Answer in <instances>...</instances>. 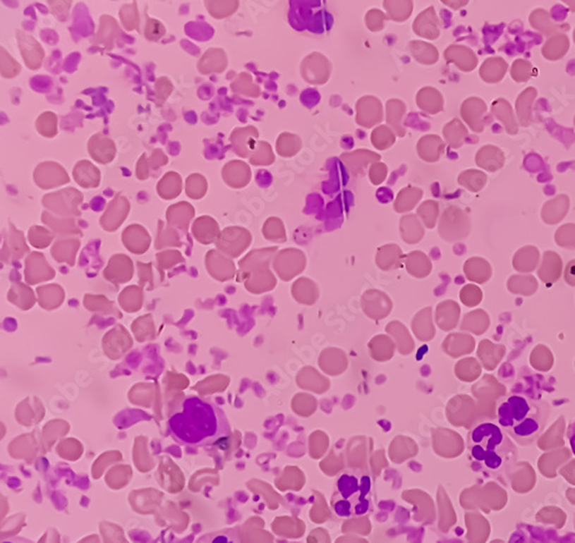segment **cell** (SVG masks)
I'll return each mask as SVG.
<instances>
[{
	"mask_svg": "<svg viewBox=\"0 0 575 543\" xmlns=\"http://www.w3.org/2000/svg\"><path fill=\"white\" fill-rule=\"evenodd\" d=\"M168 428L178 444L189 446H211L230 434L222 410L196 396L184 400L181 409L168 419Z\"/></svg>",
	"mask_w": 575,
	"mask_h": 543,
	"instance_id": "cell-1",
	"label": "cell"
},
{
	"mask_svg": "<svg viewBox=\"0 0 575 543\" xmlns=\"http://www.w3.org/2000/svg\"><path fill=\"white\" fill-rule=\"evenodd\" d=\"M549 415V403L520 395L505 397L497 408L500 427L520 446H529L538 440Z\"/></svg>",
	"mask_w": 575,
	"mask_h": 543,
	"instance_id": "cell-2",
	"label": "cell"
},
{
	"mask_svg": "<svg viewBox=\"0 0 575 543\" xmlns=\"http://www.w3.org/2000/svg\"><path fill=\"white\" fill-rule=\"evenodd\" d=\"M467 448L473 462L489 472L504 470L518 455L510 437L490 420H481L473 426L467 437Z\"/></svg>",
	"mask_w": 575,
	"mask_h": 543,
	"instance_id": "cell-3",
	"label": "cell"
},
{
	"mask_svg": "<svg viewBox=\"0 0 575 543\" xmlns=\"http://www.w3.org/2000/svg\"><path fill=\"white\" fill-rule=\"evenodd\" d=\"M370 479L367 475H341L332 501L334 512L339 518L366 515L370 509Z\"/></svg>",
	"mask_w": 575,
	"mask_h": 543,
	"instance_id": "cell-4",
	"label": "cell"
},
{
	"mask_svg": "<svg viewBox=\"0 0 575 543\" xmlns=\"http://www.w3.org/2000/svg\"><path fill=\"white\" fill-rule=\"evenodd\" d=\"M487 112V104L481 98H467L461 105L460 113L464 121L476 133L485 130V116Z\"/></svg>",
	"mask_w": 575,
	"mask_h": 543,
	"instance_id": "cell-5",
	"label": "cell"
},
{
	"mask_svg": "<svg viewBox=\"0 0 575 543\" xmlns=\"http://www.w3.org/2000/svg\"><path fill=\"white\" fill-rule=\"evenodd\" d=\"M529 23L533 28L545 36H554L557 34H564L569 32V25L566 23H557L551 18L550 13L543 8L533 11L529 16Z\"/></svg>",
	"mask_w": 575,
	"mask_h": 543,
	"instance_id": "cell-6",
	"label": "cell"
},
{
	"mask_svg": "<svg viewBox=\"0 0 575 543\" xmlns=\"http://www.w3.org/2000/svg\"><path fill=\"white\" fill-rule=\"evenodd\" d=\"M357 122L365 127H372L381 121L383 116L382 105L375 97H363L357 105Z\"/></svg>",
	"mask_w": 575,
	"mask_h": 543,
	"instance_id": "cell-7",
	"label": "cell"
},
{
	"mask_svg": "<svg viewBox=\"0 0 575 543\" xmlns=\"http://www.w3.org/2000/svg\"><path fill=\"white\" fill-rule=\"evenodd\" d=\"M444 58L448 63H454L463 72H472L476 69L479 59L470 47L463 45H451L444 51Z\"/></svg>",
	"mask_w": 575,
	"mask_h": 543,
	"instance_id": "cell-8",
	"label": "cell"
},
{
	"mask_svg": "<svg viewBox=\"0 0 575 543\" xmlns=\"http://www.w3.org/2000/svg\"><path fill=\"white\" fill-rule=\"evenodd\" d=\"M476 163L487 172H497L504 167L505 154L496 145H485L476 153Z\"/></svg>",
	"mask_w": 575,
	"mask_h": 543,
	"instance_id": "cell-9",
	"label": "cell"
},
{
	"mask_svg": "<svg viewBox=\"0 0 575 543\" xmlns=\"http://www.w3.org/2000/svg\"><path fill=\"white\" fill-rule=\"evenodd\" d=\"M317 65V59H315V52L312 54L311 56H306L302 63V73L303 78L308 82H311L313 85H319V80H317V71L320 74L321 78L324 82L328 81L330 75V63L328 59H326L322 54L320 56L319 63Z\"/></svg>",
	"mask_w": 575,
	"mask_h": 543,
	"instance_id": "cell-10",
	"label": "cell"
},
{
	"mask_svg": "<svg viewBox=\"0 0 575 543\" xmlns=\"http://www.w3.org/2000/svg\"><path fill=\"white\" fill-rule=\"evenodd\" d=\"M492 113L495 118L501 122L509 135L518 134L519 122L516 121V114L513 112L511 104L504 98H497L492 102Z\"/></svg>",
	"mask_w": 575,
	"mask_h": 543,
	"instance_id": "cell-11",
	"label": "cell"
},
{
	"mask_svg": "<svg viewBox=\"0 0 575 543\" xmlns=\"http://www.w3.org/2000/svg\"><path fill=\"white\" fill-rule=\"evenodd\" d=\"M414 32L428 39H436L440 36L439 20L434 7L423 11L414 21Z\"/></svg>",
	"mask_w": 575,
	"mask_h": 543,
	"instance_id": "cell-12",
	"label": "cell"
},
{
	"mask_svg": "<svg viewBox=\"0 0 575 543\" xmlns=\"http://www.w3.org/2000/svg\"><path fill=\"white\" fill-rule=\"evenodd\" d=\"M538 97V90L529 87L518 96L516 102V116L520 126L528 127L533 121V104Z\"/></svg>",
	"mask_w": 575,
	"mask_h": 543,
	"instance_id": "cell-13",
	"label": "cell"
},
{
	"mask_svg": "<svg viewBox=\"0 0 575 543\" xmlns=\"http://www.w3.org/2000/svg\"><path fill=\"white\" fill-rule=\"evenodd\" d=\"M509 65L501 56H492L485 60L480 67V76L485 83H498L507 74Z\"/></svg>",
	"mask_w": 575,
	"mask_h": 543,
	"instance_id": "cell-14",
	"label": "cell"
},
{
	"mask_svg": "<svg viewBox=\"0 0 575 543\" xmlns=\"http://www.w3.org/2000/svg\"><path fill=\"white\" fill-rule=\"evenodd\" d=\"M569 209V198L566 195H559L554 200H549L544 204L542 209V216L547 224H557L567 214Z\"/></svg>",
	"mask_w": 575,
	"mask_h": 543,
	"instance_id": "cell-15",
	"label": "cell"
},
{
	"mask_svg": "<svg viewBox=\"0 0 575 543\" xmlns=\"http://www.w3.org/2000/svg\"><path fill=\"white\" fill-rule=\"evenodd\" d=\"M569 50V39L567 35L557 34L547 38L542 47V56L550 61L563 59Z\"/></svg>",
	"mask_w": 575,
	"mask_h": 543,
	"instance_id": "cell-16",
	"label": "cell"
},
{
	"mask_svg": "<svg viewBox=\"0 0 575 543\" xmlns=\"http://www.w3.org/2000/svg\"><path fill=\"white\" fill-rule=\"evenodd\" d=\"M444 147V142L442 141L441 138L436 135H428L418 142V153L421 157V159L426 160L429 163L437 161L441 158Z\"/></svg>",
	"mask_w": 575,
	"mask_h": 543,
	"instance_id": "cell-17",
	"label": "cell"
},
{
	"mask_svg": "<svg viewBox=\"0 0 575 543\" xmlns=\"http://www.w3.org/2000/svg\"><path fill=\"white\" fill-rule=\"evenodd\" d=\"M417 105L429 114H436L443 109V97L434 87H423L418 92Z\"/></svg>",
	"mask_w": 575,
	"mask_h": 543,
	"instance_id": "cell-18",
	"label": "cell"
},
{
	"mask_svg": "<svg viewBox=\"0 0 575 543\" xmlns=\"http://www.w3.org/2000/svg\"><path fill=\"white\" fill-rule=\"evenodd\" d=\"M380 156L377 153L367 150H358L356 152L342 154V160L352 174H359L365 171L367 164L379 160Z\"/></svg>",
	"mask_w": 575,
	"mask_h": 543,
	"instance_id": "cell-19",
	"label": "cell"
},
{
	"mask_svg": "<svg viewBox=\"0 0 575 543\" xmlns=\"http://www.w3.org/2000/svg\"><path fill=\"white\" fill-rule=\"evenodd\" d=\"M411 54L419 63L432 65L439 60V51L432 44L425 42L413 41L408 44Z\"/></svg>",
	"mask_w": 575,
	"mask_h": 543,
	"instance_id": "cell-20",
	"label": "cell"
},
{
	"mask_svg": "<svg viewBox=\"0 0 575 543\" xmlns=\"http://www.w3.org/2000/svg\"><path fill=\"white\" fill-rule=\"evenodd\" d=\"M443 135L449 145L454 149H459L468 136V131L463 122L454 119L443 128Z\"/></svg>",
	"mask_w": 575,
	"mask_h": 543,
	"instance_id": "cell-21",
	"label": "cell"
},
{
	"mask_svg": "<svg viewBox=\"0 0 575 543\" xmlns=\"http://www.w3.org/2000/svg\"><path fill=\"white\" fill-rule=\"evenodd\" d=\"M458 182L460 185L466 188L467 190L478 193L487 185V175L478 169H467L460 173Z\"/></svg>",
	"mask_w": 575,
	"mask_h": 543,
	"instance_id": "cell-22",
	"label": "cell"
},
{
	"mask_svg": "<svg viewBox=\"0 0 575 543\" xmlns=\"http://www.w3.org/2000/svg\"><path fill=\"white\" fill-rule=\"evenodd\" d=\"M405 114V105L401 100L390 99L387 103V122L394 127L399 136H404L405 130L401 119Z\"/></svg>",
	"mask_w": 575,
	"mask_h": 543,
	"instance_id": "cell-23",
	"label": "cell"
},
{
	"mask_svg": "<svg viewBox=\"0 0 575 543\" xmlns=\"http://www.w3.org/2000/svg\"><path fill=\"white\" fill-rule=\"evenodd\" d=\"M196 543H244L237 528H224L220 531L204 534Z\"/></svg>",
	"mask_w": 575,
	"mask_h": 543,
	"instance_id": "cell-24",
	"label": "cell"
},
{
	"mask_svg": "<svg viewBox=\"0 0 575 543\" xmlns=\"http://www.w3.org/2000/svg\"><path fill=\"white\" fill-rule=\"evenodd\" d=\"M301 147H302L301 138L297 135L289 134V133L280 135L277 142V152L281 156L286 157V158H289V157L296 154L301 150Z\"/></svg>",
	"mask_w": 575,
	"mask_h": 543,
	"instance_id": "cell-25",
	"label": "cell"
},
{
	"mask_svg": "<svg viewBox=\"0 0 575 543\" xmlns=\"http://www.w3.org/2000/svg\"><path fill=\"white\" fill-rule=\"evenodd\" d=\"M538 75V71L534 68L532 63L528 60L516 59L511 66V78L516 83H525L529 81L533 76Z\"/></svg>",
	"mask_w": 575,
	"mask_h": 543,
	"instance_id": "cell-26",
	"label": "cell"
},
{
	"mask_svg": "<svg viewBox=\"0 0 575 543\" xmlns=\"http://www.w3.org/2000/svg\"><path fill=\"white\" fill-rule=\"evenodd\" d=\"M385 6L389 16L395 21H405L412 13V1H386Z\"/></svg>",
	"mask_w": 575,
	"mask_h": 543,
	"instance_id": "cell-27",
	"label": "cell"
},
{
	"mask_svg": "<svg viewBox=\"0 0 575 543\" xmlns=\"http://www.w3.org/2000/svg\"><path fill=\"white\" fill-rule=\"evenodd\" d=\"M395 134L392 129L387 126H380L372 133V143L379 149V150H387L389 147H392L395 143Z\"/></svg>",
	"mask_w": 575,
	"mask_h": 543,
	"instance_id": "cell-28",
	"label": "cell"
},
{
	"mask_svg": "<svg viewBox=\"0 0 575 543\" xmlns=\"http://www.w3.org/2000/svg\"><path fill=\"white\" fill-rule=\"evenodd\" d=\"M556 242L562 247H575V226L567 225L559 228L556 234Z\"/></svg>",
	"mask_w": 575,
	"mask_h": 543,
	"instance_id": "cell-29",
	"label": "cell"
},
{
	"mask_svg": "<svg viewBox=\"0 0 575 543\" xmlns=\"http://www.w3.org/2000/svg\"><path fill=\"white\" fill-rule=\"evenodd\" d=\"M385 16L382 12L377 10L370 11L367 13L366 21L368 28L372 32H379L383 29V22H385Z\"/></svg>",
	"mask_w": 575,
	"mask_h": 543,
	"instance_id": "cell-30",
	"label": "cell"
},
{
	"mask_svg": "<svg viewBox=\"0 0 575 543\" xmlns=\"http://www.w3.org/2000/svg\"><path fill=\"white\" fill-rule=\"evenodd\" d=\"M387 178V166L383 163H377L372 165L370 169V178L374 185L382 183Z\"/></svg>",
	"mask_w": 575,
	"mask_h": 543,
	"instance_id": "cell-31",
	"label": "cell"
},
{
	"mask_svg": "<svg viewBox=\"0 0 575 543\" xmlns=\"http://www.w3.org/2000/svg\"><path fill=\"white\" fill-rule=\"evenodd\" d=\"M565 280L571 284L575 283V260L569 262V265L566 267Z\"/></svg>",
	"mask_w": 575,
	"mask_h": 543,
	"instance_id": "cell-32",
	"label": "cell"
},
{
	"mask_svg": "<svg viewBox=\"0 0 575 543\" xmlns=\"http://www.w3.org/2000/svg\"><path fill=\"white\" fill-rule=\"evenodd\" d=\"M569 440L571 448H572L573 450V453L575 455V418L573 419L572 422L569 424Z\"/></svg>",
	"mask_w": 575,
	"mask_h": 543,
	"instance_id": "cell-33",
	"label": "cell"
},
{
	"mask_svg": "<svg viewBox=\"0 0 575 543\" xmlns=\"http://www.w3.org/2000/svg\"><path fill=\"white\" fill-rule=\"evenodd\" d=\"M1 543H35V542L34 541L25 539V537H11V539H7V540H4L3 542Z\"/></svg>",
	"mask_w": 575,
	"mask_h": 543,
	"instance_id": "cell-34",
	"label": "cell"
},
{
	"mask_svg": "<svg viewBox=\"0 0 575 543\" xmlns=\"http://www.w3.org/2000/svg\"><path fill=\"white\" fill-rule=\"evenodd\" d=\"M442 3L445 4V5H449V6L454 7V8H459V7L465 6L468 4V1H459V3H450V1H442Z\"/></svg>",
	"mask_w": 575,
	"mask_h": 543,
	"instance_id": "cell-35",
	"label": "cell"
},
{
	"mask_svg": "<svg viewBox=\"0 0 575 543\" xmlns=\"http://www.w3.org/2000/svg\"><path fill=\"white\" fill-rule=\"evenodd\" d=\"M565 4L571 7V11H572V12H575V1H565Z\"/></svg>",
	"mask_w": 575,
	"mask_h": 543,
	"instance_id": "cell-36",
	"label": "cell"
},
{
	"mask_svg": "<svg viewBox=\"0 0 575 543\" xmlns=\"http://www.w3.org/2000/svg\"><path fill=\"white\" fill-rule=\"evenodd\" d=\"M573 39H574V43H575V30H574V32H573Z\"/></svg>",
	"mask_w": 575,
	"mask_h": 543,
	"instance_id": "cell-37",
	"label": "cell"
},
{
	"mask_svg": "<svg viewBox=\"0 0 575 543\" xmlns=\"http://www.w3.org/2000/svg\"><path fill=\"white\" fill-rule=\"evenodd\" d=\"M574 126H575V116H574Z\"/></svg>",
	"mask_w": 575,
	"mask_h": 543,
	"instance_id": "cell-38",
	"label": "cell"
}]
</instances>
